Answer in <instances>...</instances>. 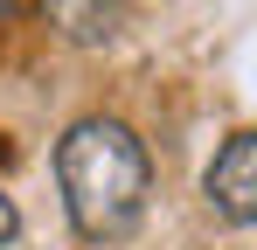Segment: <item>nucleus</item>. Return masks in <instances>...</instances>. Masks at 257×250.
<instances>
[{"label":"nucleus","mask_w":257,"mask_h":250,"mask_svg":"<svg viewBox=\"0 0 257 250\" xmlns=\"http://www.w3.org/2000/svg\"><path fill=\"white\" fill-rule=\"evenodd\" d=\"M56 181H63V208H70L77 236L118 243L146 215L153 160H146V139L125 118H77L56 146Z\"/></svg>","instance_id":"nucleus-1"},{"label":"nucleus","mask_w":257,"mask_h":250,"mask_svg":"<svg viewBox=\"0 0 257 250\" xmlns=\"http://www.w3.org/2000/svg\"><path fill=\"white\" fill-rule=\"evenodd\" d=\"M209 208L222 222H257V132H236L209 160Z\"/></svg>","instance_id":"nucleus-2"},{"label":"nucleus","mask_w":257,"mask_h":250,"mask_svg":"<svg viewBox=\"0 0 257 250\" xmlns=\"http://www.w3.org/2000/svg\"><path fill=\"white\" fill-rule=\"evenodd\" d=\"M42 7H49V21L70 42H84V49H97V42H111L125 28V0H42Z\"/></svg>","instance_id":"nucleus-3"},{"label":"nucleus","mask_w":257,"mask_h":250,"mask_svg":"<svg viewBox=\"0 0 257 250\" xmlns=\"http://www.w3.org/2000/svg\"><path fill=\"white\" fill-rule=\"evenodd\" d=\"M14 236H21V215H14V202L0 195V243H14Z\"/></svg>","instance_id":"nucleus-4"}]
</instances>
